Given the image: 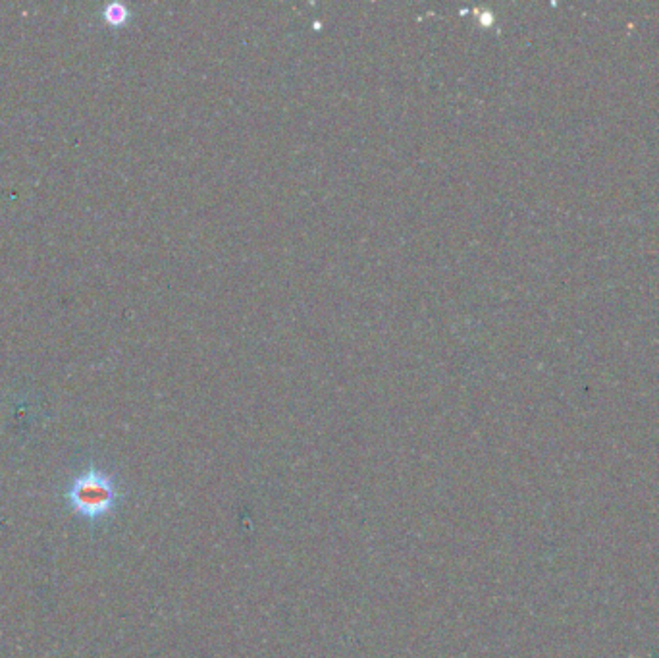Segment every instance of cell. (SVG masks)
Masks as SVG:
<instances>
[{
  "mask_svg": "<svg viewBox=\"0 0 659 658\" xmlns=\"http://www.w3.org/2000/svg\"><path fill=\"white\" fill-rule=\"evenodd\" d=\"M116 498L118 491L112 477L97 469H89L78 475L68 491L70 506L76 514L87 520H97L110 514L116 504Z\"/></svg>",
  "mask_w": 659,
  "mask_h": 658,
  "instance_id": "cell-1",
  "label": "cell"
}]
</instances>
